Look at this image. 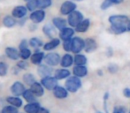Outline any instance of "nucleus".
<instances>
[{
	"label": "nucleus",
	"instance_id": "nucleus-17",
	"mask_svg": "<svg viewBox=\"0 0 130 113\" xmlns=\"http://www.w3.org/2000/svg\"><path fill=\"white\" fill-rule=\"evenodd\" d=\"M73 64H74V56L71 55V54L67 53L62 56L61 61H60V65L63 68H68V67L72 66Z\"/></svg>",
	"mask_w": 130,
	"mask_h": 113
},
{
	"label": "nucleus",
	"instance_id": "nucleus-28",
	"mask_svg": "<svg viewBox=\"0 0 130 113\" xmlns=\"http://www.w3.org/2000/svg\"><path fill=\"white\" fill-rule=\"evenodd\" d=\"M28 43H29V46L33 49H36V50H39L40 47H42V46L44 45L43 43V42H42V40L39 39V38H37V37H32L28 41Z\"/></svg>",
	"mask_w": 130,
	"mask_h": 113
},
{
	"label": "nucleus",
	"instance_id": "nucleus-49",
	"mask_svg": "<svg viewBox=\"0 0 130 113\" xmlns=\"http://www.w3.org/2000/svg\"><path fill=\"white\" fill-rule=\"evenodd\" d=\"M98 75H102V74H103V72H102V71H101V70H98Z\"/></svg>",
	"mask_w": 130,
	"mask_h": 113
},
{
	"label": "nucleus",
	"instance_id": "nucleus-29",
	"mask_svg": "<svg viewBox=\"0 0 130 113\" xmlns=\"http://www.w3.org/2000/svg\"><path fill=\"white\" fill-rule=\"evenodd\" d=\"M74 61L75 65H85L87 64V58L83 54H75L74 56Z\"/></svg>",
	"mask_w": 130,
	"mask_h": 113
},
{
	"label": "nucleus",
	"instance_id": "nucleus-39",
	"mask_svg": "<svg viewBox=\"0 0 130 113\" xmlns=\"http://www.w3.org/2000/svg\"><path fill=\"white\" fill-rule=\"evenodd\" d=\"M16 65H17L21 70H26V69H27V67H28V63L27 62V60L21 59V61L18 62Z\"/></svg>",
	"mask_w": 130,
	"mask_h": 113
},
{
	"label": "nucleus",
	"instance_id": "nucleus-45",
	"mask_svg": "<svg viewBox=\"0 0 130 113\" xmlns=\"http://www.w3.org/2000/svg\"><path fill=\"white\" fill-rule=\"evenodd\" d=\"M26 21H27V18H26V17L21 18V19H20V22H19V24L21 25V26H23V25L25 24V22H26Z\"/></svg>",
	"mask_w": 130,
	"mask_h": 113
},
{
	"label": "nucleus",
	"instance_id": "nucleus-20",
	"mask_svg": "<svg viewBox=\"0 0 130 113\" xmlns=\"http://www.w3.org/2000/svg\"><path fill=\"white\" fill-rule=\"evenodd\" d=\"M73 73L79 78L85 77L88 74V69L85 65H75L73 69Z\"/></svg>",
	"mask_w": 130,
	"mask_h": 113
},
{
	"label": "nucleus",
	"instance_id": "nucleus-54",
	"mask_svg": "<svg viewBox=\"0 0 130 113\" xmlns=\"http://www.w3.org/2000/svg\"><path fill=\"white\" fill-rule=\"evenodd\" d=\"M129 113H130V111H129Z\"/></svg>",
	"mask_w": 130,
	"mask_h": 113
},
{
	"label": "nucleus",
	"instance_id": "nucleus-33",
	"mask_svg": "<svg viewBox=\"0 0 130 113\" xmlns=\"http://www.w3.org/2000/svg\"><path fill=\"white\" fill-rule=\"evenodd\" d=\"M37 1V7L38 9H46L50 7L52 4V0H36Z\"/></svg>",
	"mask_w": 130,
	"mask_h": 113
},
{
	"label": "nucleus",
	"instance_id": "nucleus-15",
	"mask_svg": "<svg viewBox=\"0 0 130 113\" xmlns=\"http://www.w3.org/2000/svg\"><path fill=\"white\" fill-rule=\"evenodd\" d=\"M53 95L58 99H65V98H67L68 96V90L66 87L58 86L53 90Z\"/></svg>",
	"mask_w": 130,
	"mask_h": 113
},
{
	"label": "nucleus",
	"instance_id": "nucleus-5",
	"mask_svg": "<svg viewBox=\"0 0 130 113\" xmlns=\"http://www.w3.org/2000/svg\"><path fill=\"white\" fill-rule=\"evenodd\" d=\"M42 85L44 87V88L48 90H54L58 87V80L53 76H47V77L42 78L41 80Z\"/></svg>",
	"mask_w": 130,
	"mask_h": 113
},
{
	"label": "nucleus",
	"instance_id": "nucleus-51",
	"mask_svg": "<svg viewBox=\"0 0 130 113\" xmlns=\"http://www.w3.org/2000/svg\"><path fill=\"white\" fill-rule=\"evenodd\" d=\"M73 1H77V2H79V1H82V0H73Z\"/></svg>",
	"mask_w": 130,
	"mask_h": 113
},
{
	"label": "nucleus",
	"instance_id": "nucleus-42",
	"mask_svg": "<svg viewBox=\"0 0 130 113\" xmlns=\"http://www.w3.org/2000/svg\"><path fill=\"white\" fill-rule=\"evenodd\" d=\"M112 113H126V109L122 106H116L113 109Z\"/></svg>",
	"mask_w": 130,
	"mask_h": 113
},
{
	"label": "nucleus",
	"instance_id": "nucleus-46",
	"mask_svg": "<svg viewBox=\"0 0 130 113\" xmlns=\"http://www.w3.org/2000/svg\"><path fill=\"white\" fill-rule=\"evenodd\" d=\"M29 28H30V29H29L30 31H35L36 29V25L32 22V24L29 25Z\"/></svg>",
	"mask_w": 130,
	"mask_h": 113
},
{
	"label": "nucleus",
	"instance_id": "nucleus-8",
	"mask_svg": "<svg viewBox=\"0 0 130 113\" xmlns=\"http://www.w3.org/2000/svg\"><path fill=\"white\" fill-rule=\"evenodd\" d=\"M29 19L35 24L41 23L45 19V12L43 10H42V9L34 11V12H31L30 16H29Z\"/></svg>",
	"mask_w": 130,
	"mask_h": 113
},
{
	"label": "nucleus",
	"instance_id": "nucleus-16",
	"mask_svg": "<svg viewBox=\"0 0 130 113\" xmlns=\"http://www.w3.org/2000/svg\"><path fill=\"white\" fill-rule=\"evenodd\" d=\"M98 49V43L93 38H87L85 40V51L87 53H91Z\"/></svg>",
	"mask_w": 130,
	"mask_h": 113
},
{
	"label": "nucleus",
	"instance_id": "nucleus-40",
	"mask_svg": "<svg viewBox=\"0 0 130 113\" xmlns=\"http://www.w3.org/2000/svg\"><path fill=\"white\" fill-rule=\"evenodd\" d=\"M119 70V67L117 65H115V64H110L109 65H108V71H109L111 73H115V72H117Z\"/></svg>",
	"mask_w": 130,
	"mask_h": 113
},
{
	"label": "nucleus",
	"instance_id": "nucleus-3",
	"mask_svg": "<svg viewBox=\"0 0 130 113\" xmlns=\"http://www.w3.org/2000/svg\"><path fill=\"white\" fill-rule=\"evenodd\" d=\"M83 21V14L79 11H74L71 12L67 18V23L72 28H76Z\"/></svg>",
	"mask_w": 130,
	"mask_h": 113
},
{
	"label": "nucleus",
	"instance_id": "nucleus-37",
	"mask_svg": "<svg viewBox=\"0 0 130 113\" xmlns=\"http://www.w3.org/2000/svg\"><path fill=\"white\" fill-rule=\"evenodd\" d=\"M27 8L28 11L30 12H34V11L36 10L37 7V1L36 0H30V1L27 2Z\"/></svg>",
	"mask_w": 130,
	"mask_h": 113
},
{
	"label": "nucleus",
	"instance_id": "nucleus-27",
	"mask_svg": "<svg viewBox=\"0 0 130 113\" xmlns=\"http://www.w3.org/2000/svg\"><path fill=\"white\" fill-rule=\"evenodd\" d=\"M89 25H90V21L89 19H85L78 25L75 28V31L79 33H84L89 29Z\"/></svg>",
	"mask_w": 130,
	"mask_h": 113
},
{
	"label": "nucleus",
	"instance_id": "nucleus-41",
	"mask_svg": "<svg viewBox=\"0 0 130 113\" xmlns=\"http://www.w3.org/2000/svg\"><path fill=\"white\" fill-rule=\"evenodd\" d=\"M28 41L27 39H22L20 43V45H19V49L20 50H22V49H26V48H28Z\"/></svg>",
	"mask_w": 130,
	"mask_h": 113
},
{
	"label": "nucleus",
	"instance_id": "nucleus-36",
	"mask_svg": "<svg viewBox=\"0 0 130 113\" xmlns=\"http://www.w3.org/2000/svg\"><path fill=\"white\" fill-rule=\"evenodd\" d=\"M8 72V65L5 62L0 61V77H4Z\"/></svg>",
	"mask_w": 130,
	"mask_h": 113
},
{
	"label": "nucleus",
	"instance_id": "nucleus-10",
	"mask_svg": "<svg viewBox=\"0 0 130 113\" xmlns=\"http://www.w3.org/2000/svg\"><path fill=\"white\" fill-rule=\"evenodd\" d=\"M29 88L36 97H41L44 95V87L42 85V83L37 82V81L33 83Z\"/></svg>",
	"mask_w": 130,
	"mask_h": 113
},
{
	"label": "nucleus",
	"instance_id": "nucleus-25",
	"mask_svg": "<svg viewBox=\"0 0 130 113\" xmlns=\"http://www.w3.org/2000/svg\"><path fill=\"white\" fill-rule=\"evenodd\" d=\"M70 74H71L70 71L67 70V68H61V69L56 70L54 77L58 81V80H64V79H66V78L70 77Z\"/></svg>",
	"mask_w": 130,
	"mask_h": 113
},
{
	"label": "nucleus",
	"instance_id": "nucleus-7",
	"mask_svg": "<svg viewBox=\"0 0 130 113\" xmlns=\"http://www.w3.org/2000/svg\"><path fill=\"white\" fill-rule=\"evenodd\" d=\"M76 4L73 1H66L60 6V12L62 15H69L76 9Z\"/></svg>",
	"mask_w": 130,
	"mask_h": 113
},
{
	"label": "nucleus",
	"instance_id": "nucleus-24",
	"mask_svg": "<svg viewBox=\"0 0 130 113\" xmlns=\"http://www.w3.org/2000/svg\"><path fill=\"white\" fill-rule=\"evenodd\" d=\"M59 44H60V39H58V38H53L50 42H48V43H46L43 45V50H46V51H51V50L56 49Z\"/></svg>",
	"mask_w": 130,
	"mask_h": 113
},
{
	"label": "nucleus",
	"instance_id": "nucleus-22",
	"mask_svg": "<svg viewBox=\"0 0 130 113\" xmlns=\"http://www.w3.org/2000/svg\"><path fill=\"white\" fill-rule=\"evenodd\" d=\"M6 102L10 105L17 107V108H21L23 105V101L22 99L20 98V96H8V97H6Z\"/></svg>",
	"mask_w": 130,
	"mask_h": 113
},
{
	"label": "nucleus",
	"instance_id": "nucleus-6",
	"mask_svg": "<svg viewBox=\"0 0 130 113\" xmlns=\"http://www.w3.org/2000/svg\"><path fill=\"white\" fill-rule=\"evenodd\" d=\"M85 48V40L80 37H74L72 39V52L78 54Z\"/></svg>",
	"mask_w": 130,
	"mask_h": 113
},
{
	"label": "nucleus",
	"instance_id": "nucleus-2",
	"mask_svg": "<svg viewBox=\"0 0 130 113\" xmlns=\"http://www.w3.org/2000/svg\"><path fill=\"white\" fill-rule=\"evenodd\" d=\"M65 86L66 88L68 90V92L75 93L82 87V81H80V79L79 77L74 75L72 77L67 78V80L66 81Z\"/></svg>",
	"mask_w": 130,
	"mask_h": 113
},
{
	"label": "nucleus",
	"instance_id": "nucleus-52",
	"mask_svg": "<svg viewBox=\"0 0 130 113\" xmlns=\"http://www.w3.org/2000/svg\"><path fill=\"white\" fill-rule=\"evenodd\" d=\"M24 1H26V2H28V1H30V0H24Z\"/></svg>",
	"mask_w": 130,
	"mask_h": 113
},
{
	"label": "nucleus",
	"instance_id": "nucleus-55",
	"mask_svg": "<svg viewBox=\"0 0 130 113\" xmlns=\"http://www.w3.org/2000/svg\"><path fill=\"white\" fill-rule=\"evenodd\" d=\"M0 113H1V112H0Z\"/></svg>",
	"mask_w": 130,
	"mask_h": 113
},
{
	"label": "nucleus",
	"instance_id": "nucleus-11",
	"mask_svg": "<svg viewBox=\"0 0 130 113\" xmlns=\"http://www.w3.org/2000/svg\"><path fill=\"white\" fill-rule=\"evenodd\" d=\"M37 72L42 78H44L47 77V76H52L53 70L52 68V66L48 65H38V68H37Z\"/></svg>",
	"mask_w": 130,
	"mask_h": 113
},
{
	"label": "nucleus",
	"instance_id": "nucleus-14",
	"mask_svg": "<svg viewBox=\"0 0 130 113\" xmlns=\"http://www.w3.org/2000/svg\"><path fill=\"white\" fill-rule=\"evenodd\" d=\"M5 52L7 58L12 60H18L19 58H21L20 51L14 47H6L5 50Z\"/></svg>",
	"mask_w": 130,
	"mask_h": 113
},
{
	"label": "nucleus",
	"instance_id": "nucleus-47",
	"mask_svg": "<svg viewBox=\"0 0 130 113\" xmlns=\"http://www.w3.org/2000/svg\"><path fill=\"white\" fill-rule=\"evenodd\" d=\"M107 56H112V49L110 47V48H108V50H107Z\"/></svg>",
	"mask_w": 130,
	"mask_h": 113
},
{
	"label": "nucleus",
	"instance_id": "nucleus-23",
	"mask_svg": "<svg viewBox=\"0 0 130 113\" xmlns=\"http://www.w3.org/2000/svg\"><path fill=\"white\" fill-rule=\"evenodd\" d=\"M43 32L47 37L51 38V39L55 38L54 36L56 35V29H55V27L51 24L44 25V26L43 27Z\"/></svg>",
	"mask_w": 130,
	"mask_h": 113
},
{
	"label": "nucleus",
	"instance_id": "nucleus-53",
	"mask_svg": "<svg viewBox=\"0 0 130 113\" xmlns=\"http://www.w3.org/2000/svg\"><path fill=\"white\" fill-rule=\"evenodd\" d=\"M96 113H103V112H100V111H98V112H96Z\"/></svg>",
	"mask_w": 130,
	"mask_h": 113
},
{
	"label": "nucleus",
	"instance_id": "nucleus-38",
	"mask_svg": "<svg viewBox=\"0 0 130 113\" xmlns=\"http://www.w3.org/2000/svg\"><path fill=\"white\" fill-rule=\"evenodd\" d=\"M63 48L67 52L72 51V39L66 40V41H64Z\"/></svg>",
	"mask_w": 130,
	"mask_h": 113
},
{
	"label": "nucleus",
	"instance_id": "nucleus-18",
	"mask_svg": "<svg viewBox=\"0 0 130 113\" xmlns=\"http://www.w3.org/2000/svg\"><path fill=\"white\" fill-rule=\"evenodd\" d=\"M74 34V30L72 28H65L63 30L59 32V39L66 41V40L72 39L73 35Z\"/></svg>",
	"mask_w": 130,
	"mask_h": 113
},
{
	"label": "nucleus",
	"instance_id": "nucleus-31",
	"mask_svg": "<svg viewBox=\"0 0 130 113\" xmlns=\"http://www.w3.org/2000/svg\"><path fill=\"white\" fill-rule=\"evenodd\" d=\"M22 96H23V98H24V99L27 102V103H34V102H36V96L33 94L32 91L30 90V88L26 89V90L24 91V93H23Z\"/></svg>",
	"mask_w": 130,
	"mask_h": 113
},
{
	"label": "nucleus",
	"instance_id": "nucleus-43",
	"mask_svg": "<svg viewBox=\"0 0 130 113\" xmlns=\"http://www.w3.org/2000/svg\"><path fill=\"white\" fill-rule=\"evenodd\" d=\"M123 95L127 98H130V88H125L123 90Z\"/></svg>",
	"mask_w": 130,
	"mask_h": 113
},
{
	"label": "nucleus",
	"instance_id": "nucleus-21",
	"mask_svg": "<svg viewBox=\"0 0 130 113\" xmlns=\"http://www.w3.org/2000/svg\"><path fill=\"white\" fill-rule=\"evenodd\" d=\"M52 24L57 29L61 31L65 28H67V21H66L65 19H62L60 17H56L52 19Z\"/></svg>",
	"mask_w": 130,
	"mask_h": 113
},
{
	"label": "nucleus",
	"instance_id": "nucleus-4",
	"mask_svg": "<svg viewBox=\"0 0 130 113\" xmlns=\"http://www.w3.org/2000/svg\"><path fill=\"white\" fill-rule=\"evenodd\" d=\"M61 61V58H60L59 54L56 53V52H50L47 55H45L44 62L46 65H50V66H56L58 64H60Z\"/></svg>",
	"mask_w": 130,
	"mask_h": 113
},
{
	"label": "nucleus",
	"instance_id": "nucleus-26",
	"mask_svg": "<svg viewBox=\"0 0 130 113\" xmlns=\"http://www.w3.org/2000/svg\"><path fill=\"white\" fill-rule=\"evenodd\" d=\"M17 24V21L15 20V18L13 16H5L3 19V25L5 27V28H12L15 25Z\"/></svg>",
	"mask_w": 130,
	"mask_h": 113
},
{
	"label": "nucleus",
	"instance_id": "nucleus-44",
	"mask_svg": "<svg viewBox=\"0 0 130 113\" xmlns=\"http://www.w3.org/2000/svg\"><path fill=\"white\" fill-rule=\"evenodd\" d=\"M37 113H50V110H47L46 108H43V107H41L39 110V111Z\"/></svg>",
	"mask_w": 130,
	"mask_h": 113
},
{
	"label": "nucleus",
	"instance_id": "nucleus-1",
	"mask_svg": "<svg viewBox=\"0 0 130 113\" xmlns=\"http://www.w3.org/2000/svg\"><path fill=\"white\" fill-rule=\"evenodd\" d=\"M129 18L126 15L118 14L109 17V22L111 24L109 31L115 34H121L127 31V25L129 23Z\"/></svg>",
	"mask_w": 130,
	"mask_h": 113
},
{
	"label": "nucleus",
	"instance_id": "nucleus-48",
	"mask_svg": "<svg viewBox=\"0 0 130 113\" xmlns=\"http://www.w3.org/2000/svg\"><path fill=\"white\" fill-rule=\"evenodd\" d=\"M108 98H109V93L106 92L105 94H104V101L106 102L108 100Z\"/></svg>",
	"mask_w": 130,
	"mask_h": 113
},
{
	"label": "nucleus",
	"instance_id": "nucleus-34",
	"mask_svg": "<svg viewBox=\"0 0 130 113\" xmlns=\"http://www.w3.org/2000/svg\"><path fill=\"white\" fill-rule=\"evenodd\" d=\"M31 56H32V52H31V50L28 48L20 50V56H21V59L27 60L28 58H31Z\"/></svg>",
	"mask_w": 130,
	"mask_h": 113
},
{
	"label": "nucleus",
	"instance_id": "nucleus-30",
	"mask_svg": "<svg viewBox=\"0 0 130 113\" xmlns=\"http://www.w3.org/2000/svg\"><path fill=\"white\" fill-rule=\"evenodd\" d=\"M124 0H104V2L101 5V9L102 10H106L109 7H111V5H119V4H121Z\"/></svg>",
	"mask_w": 130,
	"mask_h": 113
},
{
	"label": "nucleus",
	"instance_id": "nucleus-19",
	"mask_svg": "<svg viewBox=\"0 0 130 113\" xmlns=\"http://www.w3.org/2000/svg\"><path fill=\"white\" fill-rule=\"evenodd\" d=\"M40 108H41V105L37 102L28 103L24 106V111L26 113H37Z\"/></svg>",
	"mask_w": 130,
	"mask_h": 113
},
{
	"label": "nucleus",
	"instance_id": "nucleus-35",
	"mask_svg": "<svg viewBox=\"0 0 130 113\" xmlns=\"http://www.w3.org/2000/svg\"><path fill=\"white\" fill-rule=\"evenodd\" d=\"M1 113H19V110L17 107H14L12 105H7V106L3 107Z\"/></svg>",
	"mask_w": 130,
	"mask_h": 113
},
{
	"label": "nucleus",
	"instance_id": "nucleus-50",
	"mask_svg": "<svg viewBox=\"0 0 130 113\" xmlns=\"http://www.w3.org/2000/svg\"><path fill=\"white\" fill-rule=\"evenodd\" d=\"M127 31H129L130 32V21H129L128 25H127Z\"/></svg>",
	"mask_w": 130,
	"mask_h": 113
},
{
	"label": "nucleus",
	"instance_id": "nucleus-32",
	"mask_svg": "<svg viewBox=\"0 0 130 113\" xmlns=\"http://www.w3.org/2000/svg\"><path fill=\"white\" fill-rule=\"evenodd\" d=\"M22 79H23V81H24L25 84L29 85V86H31V85L33 84V83L36 82L35 76L33 75L32 73H29V72H27V73H25L24 75H23Z\"/></svg>",
	"mask_w": 130,
	"mask_h": 113
},
{
	"label": "nucleus",
	"instance_id": "nucleus-13",
	"mask_svg": "<svg viewBox=\"0 0 130 113\" xmlns=\"http://www.w3.org/2000/svg\"><path fill=\"white\" fill-rule=\"evenodd\" d=\"M45 55L43 51H39V50H36L34 54H32L30 58L31 60V63L33 65H40L43 62V60H44Z\"/></svg>",
	"mask_w": 130,
	"mask_h": 113
},
{
	"label": "nucleus",
	"instance_id": "nucleus-9",
	"mask_svg": "<svg viewBox=\"0 0 130 113\" xmlns=\"http://www.w3.org/2000/svg\"><path fill=\"white\" fill-rule=\"evenodd\" d=\"M25 90H26L25 86L22 82H21V81H15V82H13L10 87L11 93L15 96H22Z\"/></svg>",
	"mask_w": 130,
	"mask_h": 113
},
{
	"label": "nucleus",
	"instance_id": "nucleus-12",
	"mask_svg": "<svg viewBox=\"0 0 130 113\" xmlns=\"http://www.w3.org/2000/svg\"><path fill=\"white\" fill-rule=\"evenodd\" d=\"M27 8L24 5H19V6H16L15 8L12 10V14L14 18H17V19H21V18L26 17L27 12Z\"/></svg>",
	"mask_w": 130,
	"mask_h": 113
}]
</instances>
